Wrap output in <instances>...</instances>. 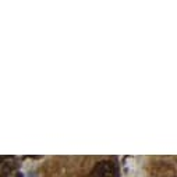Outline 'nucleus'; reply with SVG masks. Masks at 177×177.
I'll return each instance as SVG.
<instances>
[{
	"label": "nucleus",
	"mask_w": 177,
	"mask_h": 177,
	"mask_svg": "<svg viewBox=\"0 0 177 177\" xmlns=\"http://www.w3.org/2000/svg\"><path fill=\"white\" fill-rule=\"evenodd\" d=\"M91 174L92 177H117V167L112 162L103 161L95 165Z\"/></svg>",
	"instance_id": "obj_1"
}]
</instances>
